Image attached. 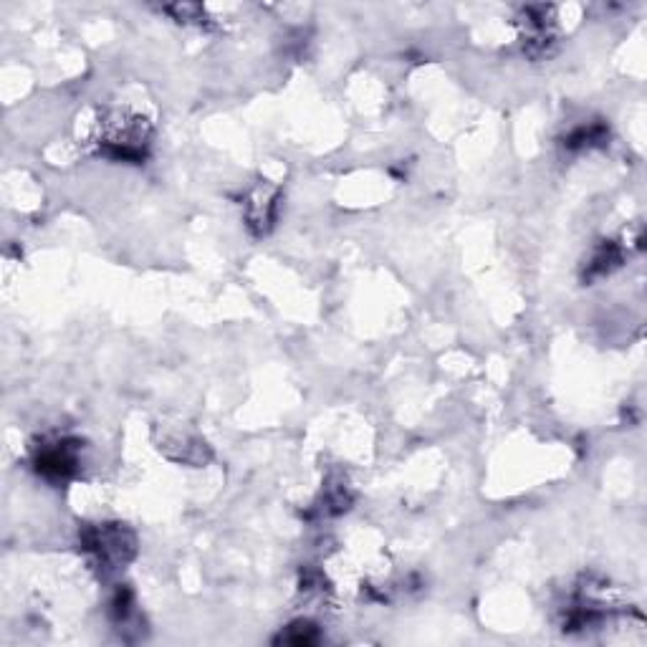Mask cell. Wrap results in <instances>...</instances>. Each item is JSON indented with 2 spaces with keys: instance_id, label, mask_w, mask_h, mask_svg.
Segmentation results:
<instances>
[{
  "instance_id": "6da1fadb",
  "label": "cell",
  "mask_w": 647,
  "mask_h": 647,
  "mask_svg": "<svg viewBox=\"0 0 647 647\" xmlns=\"http://www.w3.org/2000/svg\"><path fill=\"white\" fill-rule=\"evenodd\" d=\"M86 549L97 554L99 562L104 564H122L132 557L134 541L124 534L119 526H99L91 529L84 539Z\"/></svg>"
},
{
  "instance_id": "7a4b0ae2",
  "label": "cell",
  "mask_w": 647,
  "mask_h": 647,
  "mask_svg": "<svg viewBox=\"0 0 647 647\" xmlns=\"http://www.w3.org/2000/svg\"><path fill=\"white\" fill-rule=\"evenodd\" d=\"M76 450L71 448L66 440H59L51 448H43L38 453V468H41L46 476H56V478H66L74 473L76 468Z\"/></svg>"
}]
</instances>
